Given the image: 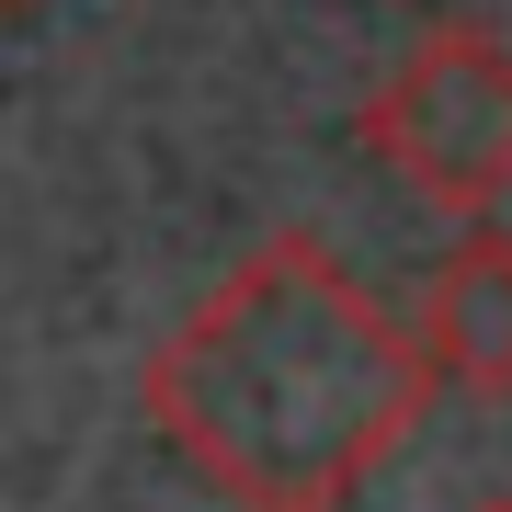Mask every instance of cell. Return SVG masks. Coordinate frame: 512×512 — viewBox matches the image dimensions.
Segmentation results:
<instances>
[{
    "label": "cell",
    "mask_w": 512,
    "mask_h": 512,
    "mask_svg": "<svg viewBox=\"0 0 512 512\" xmlns=\"http://www.w3.org/2000/svg\"><path fill=\"white\" fill-rule=\"evenodd\" d=\"M433 387L421 319L376 308L308 228H274L148 342L137 410L228 512H342Z\"/></svg>",
    "instance_id": "obj_1"
},
{
    "label": "cell",
    "mask_w": 512,
    "mask_h": 512,
    "mask_svg": "<svg viewBox=\"0 0 512 512\" xmlns=\"http://www.w3.org/2000/svg\"><path fill=\"white\" fill-rule=\"evenodd\" d=\"M365 160H387L444 217H501L512 205V46L490 23H433L353 114Z\"/></svg>",
    "instance_id": "obj_2"
},
{
    "label": "cell",
    "mask_w": 512,
    "mask_h": 512,
    "mask_svg": "<svg viewBox=\"0 0 512 512\" xmlns=\"http://www.w3.org/2000/svg\"><path fill=\"white\" fill-rule=\"evenodd\" d=\"M421 353L456 399H512V228L467 217V239L421 274Z\"/></svg>",
    "instance_id": "obj_3"
},
{
    "label": "cell",
    "mask_w": 512,
    "mask_h": 512,
    "mask_svg": "<svg viewBox=\"0 0 512 512\" xmlns=\"http://www.w3.org/2000/svg\"><path fill=\"white\" fill-rule=\"evenodd\" d=\"M467 512H512V501H467Z\"/></svg>",
    "instance_id": "obj_4"
},
{
    "label": "cell",
    "mask_w": 512,
    "mask_h": 512,
    "mask_svg": "<svg viewBox=\"0 0 512 512\" xmlns=\"http://www.w3.org/2000/svg\"><path fill=\"white\" fill-rule=\"evenodd\" d=\"M12 12H35V0H12Z\"/></svg>",
    "instance_id": "obj_5"
}]
</instances>
